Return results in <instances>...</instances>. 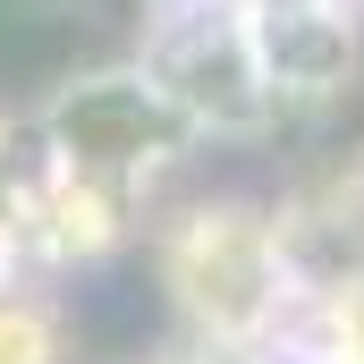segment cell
<instances>
[{
  "mask_svg": "<svg viewBox=\"0 0 364 364\" xmlns=\"http://www.w3.org/2000/svg\"><path fill=\"white\" fill-rule=\"evenodd\" d=\"M178 136H186L178 102L153 85L144 68L136 77H77V85L51 102V144L68 161H93V170L161 161V153H178Z\"/></svg>",
  "mask_w": 364,
  "mask_h": 364,
  "instance_id": "obj_2",
  "label": "cell"
},
{
  "mask_svg": "<svg viewBox=\"0 0 364 364\" xmlns=\"http://www.w3.org/2000/svg\"><path fill=\"white\" fill-rule=\"evenodd\" d=\"M255 43H263V68L272 93H331L356 68V34H348V9H322V0H263L255 9Z\"/></svg>",
  "mask_w": 364,
  "mask_h": 364,
  "instance_id": "obj_3",
  "label": "cell"
},
{
  "mask_svg": "<svg viewBox=\"0 0 364 364\" xmlns=\"http://www.w3.org/2000/svg\"><path fill=\"white\" fill-rule=\"evenodd\" d=\"M144 77L178 102L186 127L203 136H255L272 127V68L255 43V9L237 0H186L153 26Z\"/></svg>",
  "mask_w": 364,
  "mask_h": 364,
  "instance_id": "obj_1",
  "label": "cell"
}]
</instances>
